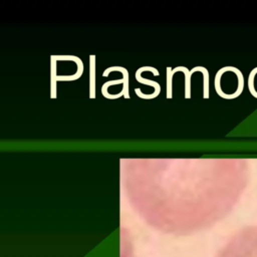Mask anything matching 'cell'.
I'll return each mask as SVG.
<instances>
[{"label":"cell","mask_w":257,"mask_h":257,"mask_svg":"<svg viewBox=\"0 0 257 257\" xmlns=\"http://www.w3.org/2000/svg\"><path fill=\"white\" fill-rule=\"evenodd\" d=\"M216 257H257V229H249L233 237Z\"/></svg>","instance_id":"obj_1"},{"label":"cell","mask_w":257,"mask_h":257,"mask_svg":"<svg viewBox=\"0 0 257 257\" xmlns=\"http://www.w3.org/2000/svg\"><path fill=\"white\" fill-rule=\"evenodd\" d=\"M177 71H183L185 74V97L190 98L191 97V76L193 73L185 66H178L172 69L173 73Z\"/></svg>","instance_id":"obj_2"},{"label":"cell","mask_w":257,"mask_h":257,"mask_svg":"<svg viewBox=\"0 0 257 257\" xmlns=\"http://www.w3.org/2000/svg\"><path fill=\"white\" fill-rule=\"evenodd\" d=\"M192 73L196 72V71H202L203 73V77H204V82H203V97L204 98H209V93H210V89H209V71L207 70V68L203 67V66H196L194 68H192L190 70Z\"/></svg>","instance_id":"obj_3"},{"label":"cell","mask_w":257,"mask_h":257,"mask_svg":"<svg viewBox=\"0 0 257 257\" xmlns=\"http://www.w3.org/2000/svg\"><path fill=\"white\" fill-rule=\"evenodd\" d=\"M257 74V67L253 68L249 74V77H248V88H249V91L250 93L257 98V91L255 89V86H254V78H255V75Z\"/></svg>","instance_id":"obj_4"},{"label":"cell","mask_w":257,"mask_h":257,"mask_svg":"<svg viewBox=\"0 0 257 257\" xmlns=\"http://www.w3.org/2000/svg\"><path fill=\"white\" fill-rule=\"evenodd\" d=\"M174 73L172 72L171 67H167V97L172 98L173 93H172V78H173Z\"/></svg>","instance_id":"obj_5"}]
</instances>
